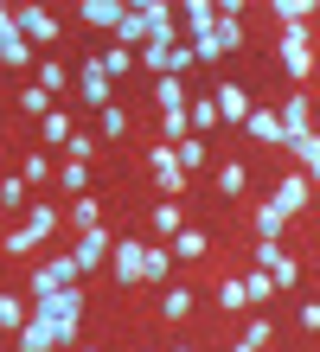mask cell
Returning a JSON list of instances; mask_svg holds the SVG:
<instances>
[{"instance_id":"1","label":"cell","mask_w":320,"mask_h":352,"mask_svg":"<svg viewBox=\"0 0 320 352\" xmlns=\"http://www.w3.org/2000/svg\"><path fill=\"white\" fill-rule=\"evenodd\" d=\"M77 340V327H58L45 314H26V327L13 333V352H52V346H71Z\"/></svg>"},{"instance_id":"2","label":"cell","mask_w":320,"mask_h":352,"mask_svg":"<svg viewBox=\"0 0 320 352\" xmlns=\"http://www.w3.org/2000/svg\"><path fill=\"white\" fill-rule=\"evenodd\" d=\"M250 263H256V269H263V276L275 282V295L301 282V263L288 256V243H256V250H250Z\"/></svg>"},{"instance_id":"3","label":"cell","mask_w":320,"mask_h":352,"mask_svg":"<svg viewBox=\"0 0 320 352\" xmlns=\"http://www.w3.org/2000/svg\"><path fill=\"white\" fill-rule=\"evenodd\" d=\"M275 52H282V71L295 77V84H308V77H314V38H308V26L282 32V38H275Z\"/></svg>"},{"instance_id":"4","label":"cell","mask_w":320,"mask_h":352,"mask_svg":"<svg viewBox=\"0 0 320 352\" xmlns=\"http://www.w3.org/2000/svg\"><path fill=\"white\" fill-rule=\"evenodd\" d=\"M32 314H45V320H58V327H77V314H83V288H77V282H71V288H52V295L32 301Z\"/></svg>"},{"instance_id":"5","label":"cell","mask_w":320,"mask_h":352,"mask_svg":"<svg viewBox=\"0 0 320 352\" xmlns=\"http://www.w3.org/2000/svg\"><path fill=\"white\" fill-rule=\"evenodd\" d=\"M211 109H218V129H244V116L256 109V102H250L244 84H218L211 90Z\"/></svg>"},{"instance_id":"6","label":"cell","mask_w":320,"mask_h":352,"mask_svg":"<svg viewBox=\"0 0 320 352\" xmlns=\"http://www.w3.org/2000/svg\"><path fill=\"white\" fill-rule=\"evenodd\" d=\"M71 282H77V263H71V256H45V263L32 269V282H26V295L39 301V295H52V288H71Z\"/></svg>"},{"instance_id":"7","label":"cell","mask_w":320,"mask_h":352,"mask_svg":"<svg viewBox=\"0 0 320 352\" xmlns=\"http://www.w3.org/2000/svg\"><path fill=\"white\" fill-rule=\"evenodd\" d=\"M275 212H282V218H301L308 212V205H314V179H301V173H288V179H275Z\"/></svg>"},{"instance_id":"8","label":"cell","mask_w":320,"mask_h":352,"mask_svg":"<svg viewBox=\"0 0 320 352\" xmlns=\"http://www.w3.org/2000/svg\"><path fill=\"white\" fill-rule=\"evenodd\" d=\"M13 26H19L26 45H58V19L45 7H13Z\"/></svg>"},{"instance_id":"9","label":"cell","mask_w":320,"mask_h":352,"mask_svg":"<svg viewBox=\"0 0 320 352\" xmlns=\"http://www.w3.org/2000/svg\"><path fill=\"white\" fill-rule=\"evenodd\" d=\"M109 250H116V237L103 231V224H96V231H77V243H71L77 276H83V269H96V263H109Z\"/></svg>"},{"instance_id":"10","label":"cell","mask_w":320,"mask_h":352,"mask_svg":"<svg viewBox=\"0 0 320 352\" xmlns=\"http://www.w3.org/2000/svg\"><path fill=\"white\" fill-rule=\"evenodd\" d=\"M141 250H147V243L116 237V250H109V276H116L122 288H141Z\"/></svg>"},{"instance_id":"11","label":"cell","mask_w":320,"mask_h":352,"mask_svg":"<svg viewBox=\"0 0 320 352\" xmlns=\"http://www.w3.org/2000/svg\"><path fill=\"white\" fill-rule=\"evenodd\" d=\"M167 256H180V263H199V256H211V231H205V224H180V231L167 237Z\"/></svg>"},{"instance_id":"12","label":"cell","mask_w":320,"mask_h":352,"mask_svg":"<svg viewBox=\"0 0 320 352\" xmlns=\"http://www.w3.org/2000/svg\"><path fill=\"white\" fill-rule=\"evenodd\" d=\"M0 65H7V71H26V65H32V45H26L19 26H13V7H7V19H0Z\"/></svg>"},{"instance_id":"13","label":"cell","mask_w":320,"mask_h":352,"mask_svg":"<svg viewBox=\"0 0 320 352\" xmlns=\"http://www.w3.org/2000/svg\"><path fill=\"white\" fill-rule=\"evenodd\" d=\"M122 0H83V7H77V19H83V26H96V32H116L122 26Z\"/></svg>"},{"instance_id":"14","label":"cell","mask_w":320,"mask_h":352,"mask_svg":"<svg viewBox=\"0 0 320 352\" xmlns=\"http://www.w3.org/2000/svg\"><path fill=\"white\" fill-rule=\"evenodd\" d=\"M275 122H282V135H301V129H314V102H308L301 90H295V96H282Z\"/></svg>"},{"instance_id":"15","label":"cell","mask_w":320,"mask_h":352,"mask_svg":"<svg viewBox=\"0 0 320 352\" xmlns=\"http://www.w3.org/2000/svg\"><path fill=\"white\" fill-rule=\"evenodd\" d=\"M282 148H288L295 160H301V179H314V173H320V135H314V129H301V135H288Z\"/></svg>"},{"instance_id":"16","label":"cell","mask_w":320,"mask_h":352,"mask_svg":"<svg viewBox=\"0 0 320 352\" xmlns=\"http://www.w3.org/2000/svg\"><path fill=\"white\" fill-rule=\"evenodd\" d=\"M205 160H211V141H199V135H186V141H173V167L192 179V173H199L205 167Z\"/></svg>"},{"instance_id":"17","label":"cell","mask_w":320,"mask_h":352,"mask_svg":"<svg viewBox=\"0 0 320 352\" xmlns=\"http://www.w3.org/2000/svg\"><path fill=\"white\" fill-rule=\"evenodd\" d=\"M282 212H275V205H250V231H256V243H282Z\"/></svg>"},{"instance_id":"18","label":"cell","mask_w":320,"mask_h":352,"mask_svg":"<svg viewBox=\"0 0 320 352\" xmlns=\"http://www.w3.org/2000/svg\"><path fill=\"white\" fill-rule=\"evenodd\" d=\"M77 90H83V102H90V109H109V90H116V84H109L96 65H83V71H77Z\"/></svg>"},{"instance_id":"19","label":"cell","mask_w":320,"mask_h":352,"mask_svg":"<svg viewBox=\"0 0 320 352\" xmlns=\"http://www.w3.org/2000/svg\"><path fill=\"white\" fill-rule=\"evenodd\" d=\"M244 129L263 141V148H282V141H288V135H282V122H275V109H250V116H244Z\"/></svg>"},{"instance_id":"20","label":"cell","mask_w":320,"mask_h":352,"mask_svg":"<svg viewBox=\"0 0 320 352\" xmlns=\"http://www.w3.org/2000/svg\"><path fill=\"white\" fill-rule=\"evenodd\" d=\"M250 192V160H224L218 167V199H244Z\"/></svg>"},{"instance_id":"21","label":"cell","mask_w":320,"mask_h":352,"mask_svg":"<svg viewBox=\"0 0 320 352\" xmlns=\"http://www.w3.org/2000/svg\"><path fill=\"white\" fill-rule=\"evenodd\" d=\"M186 129L199 135V141L218 129V109H211V96H186Z\"/></svg>"},{"instance_id":"22","label":"cell","mask_w":320,"mask_h":352,"mask_svg":"<svg viewBox=\"0 0 320 352\" xmlns=\"http://www.w3.org/2000/svg\"><path fill=\"white\" fill-rule=\"evenodd\" d=\"M192 301H199V295H192V288L167 282V288H160V320H186V314H192Z\"/></svg>"},{"instance_id":"23","label":"cell","mask_w":320,"mask_h":352,"mask_svg":"<svg viewBox=\"0 0 320 352\" xmlns=\"http://www.w3.org/2000/svg\"><path fill=\"white\" fill-rule=\"evenodd\" d=\"M275 26H282V32H295V26H308V19H314V0H275Z\"/></svg>"},{"instance_id":"24","label":"cell","mask_w":320,"mask_h":352,"mask_svg":"<svg viewBox=\"0 0 320 352\" xmlns=\"http://www.w3.org/2000/svg\"><path fill=\"white\" fill-rule=\"evenodd\" d=\"M39 90H45V96H64V90H71V65H58V58H39Z\"/></svg>"},{"instance_id":"25","label":"cell","mask_w":320,"mask_h":352,"mask_svg":"<svg viewBox=\"0 0 320 352\" xmlns=\"http://www.w3.org/2000/svg\"><path fill=\"white\" fill-rule=\"evenodd\" d=\"M26 314H32V301H19V295H7V288H0V333H19V327H26Z\"/></svg>"},{"instance_id":"26","label":"cell","mask_w":320,"mask_h":352,"mask_svg":"<svg viewBox=\"0 0 320 352\" xmlns=\"http://www.w3.org/2000/svg\"><path fill=\"white\" fill-rule=\"evenodd\" d=\"M58 224H64V218H58V205H32V212H26V231H32V243H45V237L58 231Z\"/></svg>"},{"instance_id":"27","label":"cell","mask_w":320,"mask_h":352,"mask_svg":"<svg viewBox=\"0 0 320 352\" xmlns=\"http://www.w3.org/2000/svg\"><path fill=\"white\" fill-rule=\"evenodd\" d=\"M154 102H160V116L186 109V84H180V77H154Z\"/></svg>"},{"instance_id":"28","label":"cell","mask_w":320,"mask_h":352,"mask_svg":"<svg viewBox=\"0 0 320 352\" xmlns=\"http://www.w3.org/2000/svg\"><path fill=\"white\" fill-rule=\"evenodd\" d=\"M58 186L71 199H83V192H90V167H83V160H64V167H58Z\"/></svg>"},{"instance_id":"29","label":"cell","mask_w":320,"mask_h":352,"mask_svg":"<svg viewBox=\"0 0 320 352\" xmlns=\"http://www.w3.org/2000/svg\"><path fill=\"white\" fill-rule=\"evenodd\" d=\"M39 129H45V148H64V141L77 135V129H71V116H64V109H52V116H39Z\"/></svg>"},{"instance_id":"30","label":"cell","mask_w":320,"mask_h":352,"mask_svg":"<svg viewBox=\"0 0 320 352\" xmlns=\"http://www.w3.org/2000/svg\"><path fill=\"white\" fill-rule=\"evenodd\" d=\"M180 224H186V212H180V199H160V205H154V237H173Z\"/></svg>"},{"instance_id":"31","label":"cell","mask_w":320,"mask_h":352,"mask_svg":"<svg viewBox=\"0 0 320 352\" xmlns=\"http://www.w3.org/2000/svg\"><path fill=\"white\" fill-rule=\"evenodd\" d=\"M237 282H244V301H250V307H263V301H275V282L263 276V269H250V276H237Z\"/></svg>"},{"instance_id":"32","label":"cell","mask_w":320,"mask_h":352,"mask_svg":"<svg viewBox=\"0 0 320 352\" xmlns=\"http://www.w3.org/2000/svg\"><path fill=\"white\" fill-rule=\"evenodd\" d=\"M71 224H77V231H96V224H103V205H96L90 192H83V199H71Z\"/></svg>"},{"instance_id":"33","label":"cell","mask_w":320,"mask_h":352,"mask_svg":"<svg viewBox=\"0 0 320 352\" xmlns=\"http://www.w3.org/2000/svg\"><path fill=\"white\" fill-rule=\"evenodd\" d=\"M218 307H224V314H250V301H244V282H237V276H224V282H218Z\"/></svg>"},{"instance_id":"34","label":"cell","mask_w":320,"mask_h":352,"mask_svg":"<svg viewBox=\"0 0 320 352\" xmlns=\"http://www.w3.org/2000/svg\"><path fill=\"white\" fill-rule=\"evenodd\" d=\"M141 38H147V26H141V13L128 7V13H122V26H116V52H128V45H141Z\"/></svg>"},{"instance_id":"35","label":"cell","mask_w":320,"mask_h":352,"mask_svg":"<svg viewBox=\"0 0 320 352\" xmlns=\"http://www.w3.org/2000/svg\"><path fill=\"white\" fill-rule=\"evenodd\" d=\"M167 269H173L167 250H141V282H167Z\"/></svg>"},{"instance_id":"36","label":"cell","mask_w":320,"mask_h":352,"mask_svg":"<svg viewBox=\"0 0 320 352\" xmlns=\"http://www.w3.org/2000/svg\"><path fill=\"white\" fill-rule=\"evenodd\" d=\"M19 205H26V179L7 173V179H0V212H19Z\"/></svg>"},{"instance_id":"37","label":"cell","mask_w":320,"mask_h":352,"mask_svg":"<svg viewBox=\"0 0 320 352\" xmlns=\"http://www.w3.org/2000/svg\"><path fill=\"white\" fill-rule=\"evenodd\" d=\"M32 250H39V243H32V231H26V224L0 237V256H32Z\"/></svg>"},{"instance_id":"38","label":"cell","mask_w":320,"mask_h":352,"mask_svg":"<svg viewBox=\"0 0 320 352\" xmlns=\"http://www.w3.org/2000/svg\"><path fill=\"white\" fill-rule=\"evenodd\" d=\"M128 65H135V52H116V45H109V52H103V58H96V71H103V77H109V84H116V77H122Z\"/></svg>"},{"instance_id":"39","label":"cell","mask_w":320,"mask_h":352,"mask_svg":"<svg viewBox=\"0 0 320 352\" xmlns=\"http://www.w3.org/2000/svg\"><path fill=\"white\" fill-rule=\"evenodd\" d=\"M13 96H19V109H26V116H52V96L39 90V84H26V90H13Z\"/></svg>"},{"instance_id":"40","label":"cell","mask_w":320,"mask_h":352,"mask_svg":"<svg viewBox=\"0 0 320 352\" xmlns=\"http://www.w3.org/2000/svg\"><path fill=\"white\" fill-rule=\"evenodd\" d=\"M269 340H275V327H269L263 314H250V327H244V346H256V352H269Z\"/></svg>"},{"instance_id":"41","label":"cell","mask_w":320,"mask_h":352,"mask_svg":"<svg viewBox=\"0 0 320 352\" xmlns=\"http://www.w3.org/2000/svg\"><path fill=\"white\" fill-rule=\"evenodd\" d=\"M19 179H26V186H45V179H52V160H45V154H26V167H19Z\"/></svg>"},{"instance_id":"42","label":"cell","mask_w":320,"mask_h":352,"mask_svg":"<svg viewBox=\"0 0 320 352\" xmlns=\"http://www.w3.org/2000/svg\"><path fill=\"white\" fill-rule=\"evenodd\" d=\"M96 116H103V141H122L128 135V116L116 109V102H109V109H96Z\"/></svg>"},{"instance_id":"43","label":"cell","mask_w":320,"mask_h":352,"mask_svg":"<svg viewBox=\"0 0 320 352\" xmlns=\"http://www.w3.org/2000/svg\"><path fill=\"white\" fill-rule=\"evenodd\" d=\"M160 135H167V148H173V141H186L192 129H186V109H173V116H160Z\"/></svg>"},{"instance_id":"44","label":"cell","mask_w":320,"mask_h":352,"mask_svg":"<svg viewBox=\"0 0 320 352\" xmlns=\"http://www.w3.org/2000/svg\"><path fill=\"white\" fill-rule=\"evenodd\" d=\"M90 154H96L90 135H71V141H64V160H83V167H90Z\"/></svg>"},{"instance_id":"45","label":"cell","mask_w":320,"mask_h":352,"mask_svg":"<svg viewBox=\"0 0 320 352\" xmlns=\"http://www.w3.org/2000/svg\"><path fill=\"white\" fill-rule=\"evenodd\" d=\"M231 352H256V346H244V340H237V346H231Z\"/></svg>"},{"instance_id":"46","label":"cell","mask_w":320,"mask_h":352,"mask_svg":"<svg viewBox=\"0 0 320 352\" xmlns=\"http://www.w3.org/2000/svg\"><path fill=\"white\" fill-rule=\"evenodd\" d=\"M167 352H192V346H167Z\"/></svg>"},{"instance_id":"47","label":"cell","mask_w":320,"mask_h":352,"mask_svg":"<svg viewBox=\"0 0 320 352\" xmlns=\"http://www.w3.org/2000/svg\"><path fill=\"white\" fill-rule=\"evenodd\" d=\"M0 19H7V7H0Z\"/></svg>"},{"instance_id":"48","label":"cell","mask_w":320,"mask_h":352,"mask_svg":"<svg viewBox=\"0 0 320 352\" xmlns=\"http://www.w3.org/2000/svg\"><path fill=\"white\" fill-rule=\"evenodd\" d=\"M83 352H96V346H83Z\"/></svg>"}]
</instances>
